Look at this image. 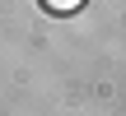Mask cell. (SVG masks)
<instances>
[{"label": "cell", "instance_id": "obj_1", "mask_svg": "<svg viewBox=\"0 0 126 116\" xmlns=\"http://www.w3.org/2000/svg\"><path fill=\"white\" fill-rule=\"evenodd\" d=\"M42 5H51V9H75V5H84V0H42Z\"/></svg>", "mask_w": 126, "mask_h": 116}]
</instances>
